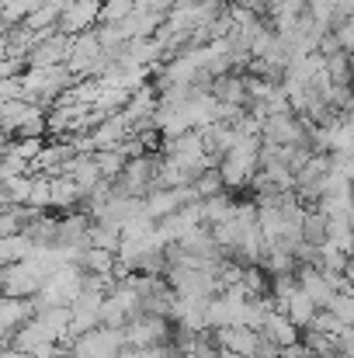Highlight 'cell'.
Returning <instances> with one entry per match:
<instances>
[{"instance_id": "obj_1", "label": "cell", "mask_w": 354, "mask_h": 358, "mask_svg": "<svg viewBox=\"0 0 354 358\" xmlns=\"http://www.w3.org/2000/svg\"><path fill=\"white\" fill-rule=\"evenodd\" d=\"M167 338H170V324H167V317L142 313V317L128 320V327H125V341H128V348H135V352L163 348Z\"/></svg>"}, {"instance_id": "obj_2", "label": "cell", "mask_w": 354, "mask_h": 358, "mask_svg": "<svg viewBox=\"0 0 354 358\" xmlns=\"http://www.w3.org/2000/svg\"><path fill=\"white\" fill-rule=\"evenodd\" d=\"M101 7H105V0H70V7L59 21V31L70 38L94 31V24H101Z\"/></svg>"}, {"instance_id": "obj_3", "label": "cell", "mask_w": 354, "mask_h": 358, "mask_svg": "<svg viewBox=\"0 0 354 358\" xmlns=\"http://www.w3.org/2000/svg\"><path fill=\"white\" fill-rule=\"evenodd\" d=\"M38 317V303L35 299H14V296H3V306H0V327H3V341L10 345L14 334L31 324Z\"/></svg>"}, {"instance_id": "obj_4", "label": "cell", "mask_w": 354, "mask_h": 358, "mask_svg": "<svg viewBox=\"0 0 354 358\" xmlns=\"http://www.w3.org/2000/svg\"><path fill=\"white\" fill-rule=\"evenodd\" d=\"M281 313H285V317H288L299 331H309V327H313V320H316V313H320V306H316V303L309 299V292L299 285V289H295V292L281 303Z\"/></svg>"}, {"instance_id": "obj_5", "label": "cell", "mask_w": 354, "mask_h": 358, "mask_svg": "<svg viewBox=\"0 0 354 358\" xmlns=\"http://www.w3.org/2000/svg\"><path fill=\"white\" fill-rule=\"evenodd\" d=\"M38 254V243L28 237V234H17V237H3L0 243V261H3V268L7 264H21V261H31Z\"/></svg>"}, {"instance_id": "obj_6", "label": "cell", "mask_w": 354, "mask_h": 358, "mask_svg": "<svg viewBox=\"0 0 354 358\" xmlns=\"http://www.w3.org/2000/svg\"><path fill=\"white\" fill-rule=\"evenodd\" d=\"M31 188H35V174H24V178H14V181H3V209L28 206V202H31Z\"/></svg>"}, {"instance_id": "obj_7", "label": "cell", "mask_w": 354, "mask_h": 358, "mask_svg": "<svg viewBox=\"0 0 354 358\" xmlns=\"http://www.w3.org/2000/svg\"><path fill=\"white\" fill-rule=\"evenodd\" d=\"M195 192H198V199H202V202L226 195V181H223V171H219V167H212V171L198 174V178H195Z\"/></svg>"}, {"instance_id": "obj_8", "label": "cell", "mask_w": 354, "mask_h": 358, "mask_svg": "<svg viewBox=\"0 0 354 358\" xmlns=\"http://www.w3.org/2000/svg\"><path fill=\"white\" fill-rule=\"evenodd\" d=\"M309 331H316V334H327V338H337V341H341V338L348 334V327H344V324H341V320H337V317H334L330 310H320Z\"/></svg>"}, {"instance_id": "obj_9", "label": "cell", "mask_w": 354, "mask_h": 358, "mask_svg": "<svg viewBox=\"0 0 354 358\" xmlns=\"http://www.w3.org/2000/svg\"><path fill=\"white\" fill-rule=\"evenodd\" d=\"M344 327H354V292H337L334 296V303L327 306Z\"/></svg>"}, {"instance_id": "obj_10", "label": "cell", "mask_w": 354, "mask_h": 358, "mask_svg": "<svg viewBox=\"0 0 354 358\" xmlns=\"http://www.w3.org/2000/svg\"><path fill=\"white\" fill-rule=\"evenodd\" d=\"M24 94H28V91H24L21 80H3V84H0V98H3V101H24Z\"/></svg>"}]
</instances>
